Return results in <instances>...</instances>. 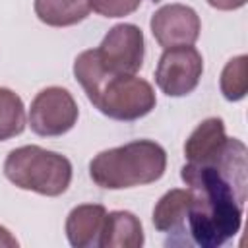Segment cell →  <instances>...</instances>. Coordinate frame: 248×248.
Listing matches in <instances>:
<instances>
[{
	"label": "cell",
	"mask_w": 248,
	"mask_h": 248,
	"mask_svg": "<svg viewBox=\"0 0 248 248\" xmlns=\"http://www.w3.org/2000/svg\"><path fill=\"white\" fill-rule=\"evenodd\" d=\"M246 145L229 138L223 153L205 165L186 163L180 178L190 190L184 238L186 246L219 248L242 225L246 202Z\"/></svg>",
	"instance_id": "1"
},
{
	"label": "cell",
	"mask_w": 248,
	"mask_h": 248,
	"mask_svg": "<svg viewBox=\"0 0 248 248\" xmlns=\"http://www.w3.org/2000/svg\"><path fill=\"white\" fill-rule=\"evenodd\" d=\"M74 76L85 91L89 103L105 116L132 122L147 116L155 105V89L143 78L107 72L95 48L83 50L74 60Z\"/></svg>",
	"instance_id": "2"
},
{
	"label": "cell",
	"mask_w": 248,
	"mask_h": 248,
	"mask_svg": "<svg viewBox=\"0 0 248 248\" xmlns=\"http://www.w3.org/2000/svg\"><path fill=\"white\" fill-rule=\"evenodd\" d=\"M167 169V151L153 140H136L97 153L89 163L91 180L105 190L157 182Z\"/></svg>",
	"instance_id": "3"
},
{
	"label": "cell",
	"mask_w": 248,
	"mask_h": 248,
	"mask_svg": "<svg viewBox=\"0 0 248 248\" xmlns=\"http://www.w3.org/2000/svg\"><path fill=\"white\" fill-rule=\"evenodd\" d=\"M4 174L21 190L56 198L64 194L72 182V163L56 151L39 145H21L8 153Z\"/></svg>",
	"instance_id": "4"
},
{
	"label": "cell",
	"mask_w": 248,
	"mask_h": 248,
	"mask_svg": "<svg viewBox=\"0 0 248 248\" xmlns=\"http://www.w3.org/2000/svg\"><path fill=\"white\" fill-rule=\"evenodd\" d=\"M79 110L72 93L64 87L52 85L41 89L31 101L29 126L37 136L56 138L70 132L78 122Z\"/></svg>",
	"instance_id": "5"
},
{
	"label": "cell",
	"mask_w": 248,
	"mask_h": 248,
	"mask_svg": "<svg viewBox=\"0 0 248 248\" xmlns=\"http://www.w3.org/2000/svg\"><path fill=\"white\" fill-rule=\"evenodd\" d=\"M101 66L112 74L134 76L140 72L145 54L143 33L134 23H118L108 29L95 48Z\"/></svg>",
	"instance_id": "6"
},
{
	"label": "cell",
	"mask_w": 248,
	"mask_h": 248,
	"mask_svg": "<svg viewBox=\"0 0 248 248\" xmlns=\"http://www.w3.org/2000/svg\"><path fill=\"white\" fill-rule=\"evenodd\" d=\"M203 74V58L192 45L165 48L155 70L157 87L169 97L192 93Z\"/></svg>",
	"instance_id": "7"
},
{
	"label": "cell",
	"mask_w": 248,
	"mask_h": 248,
	"mask_svg": "<svg viewBox=\"0 0 248 248\" xmlns=\"http://www.w3.org/2000/svg\"><path fill=\"white\" fill-rule=\"evenodd\" d=\"M151 33L163 48L194 45L202 31L200 16L184 4H165L151 16Z\"/></svg>",
	"instance_id": "8"
},
{
	"label": "cell",
	"mask_w": 248,
	"mask_h": 248,
	"mask_svg": "<svg viewBox=\"0 0 248 248\" xmlns=\"http://www.w3.org/2000/svg\"><path fill=\"white\" fill-rule=\"evenodd\" d=\"M190 205V190L174 188L161 196L157 205L153 207V227L170 236L169 244L186 246L184 227H186V213Z\"/></svg>",
	"instance_id": "9"
},
{
	"label": "cell",
	"mask_w": 248,
	"mask_h": 248,
	"mask_svg": "<svg viewBox=\"0 0 248 248\" xmlns=\"http://www.w3.org/2000/svg\"><path fill=\"white\" fill-rule=\"evenodd\" d=\"M227 134H225V122L223 118L211 116L202 120L196 130L188 136L184 143V157L186 163H196V165H205L215 161L221 151L227 145Z\"/></svg>",
	"instance_id": "10"
},
{
	"label": "cell",
	"mask_w": 248,
	"mask_h": 248,
	"mask_svg": "<svg viewBox=\"0 0 248 248\" xmlns=\"http://www.w3.org/2000/svg\"><path fill=\"white\" fill-rule=\"evenodd\" d=\"M107 209L101 203H81L76 205L66 217V236L74 248L97 246L99 234L105 223Z\"/></svg>",
	"instance_id": "11"
},
{
	"label": "cell",
	"mask_w": 248,
	"mask_h": 248,
	"mask_svg": "<svg viewBox=\"0 0 248 248\" xmlns=\"http://www.w3.org/2000/svg\"><path fill=\"white\" fill-rule=\"evenodd\" d=\"M141 221L132 211H110L105 215V223L99 234V248H141L143 246Z\"/></svg>",
	"instance_id": "12"
},
{
	"label": "cell",
	"mask_w": 248,
	"mask_h": 248,
	"mask_svg": "<svg viewBox=\"0 0 248 248\" xmlns=\"http://www.w3.org/2000/svg\"><path fill=\"white\" fill-rule=\"evenodd\" d=\"M35 16L50 27H70L83 21L91 8L89 0H35Z\"/></svg>",
	"instance_id": "13"
},
{
	"label": "cell",
	"mask_w": 248,
	"mask_h": 248,
	"mask_svg": "<svg viewBox=\"0 0 248 248\" xmlns=\"http://www.w3.org/2000/svg\"><path fill=\"white\" fill-rule=\"evenodd\" d=\"M25 124L27 118L21 97L8 87H0V141L19 136Z\"/></svg>",
	"instance_id": "14"
},
{
	"label": "cell",
	"mask_w": 248,
	"mask_h": 248,
	"mask_svg": "<svg viewBox=\"0 0 248 248\" xmlns=\"http://www.w3.org/2000/svg\"><path fill=\"white\" fill-rule=\"evenodd\" d=\"M219 85L227 101L236 103L246 97V91H248V56L246 54H238L225 64Z\"/></svg>",
	"instance_id": "15"
},
{
	"label": "cell",
	"mask_w": 248,
	"mask_h": 248,
	"mask_svg": "<svg viewBox=\"0 0 248 248\" xmlns=\"http://www.w3.org/2000/svg\"><path fill=\"white\" fill-rule=\"evenodd\" d=\"M141 0H89V8L103 17H124L140 8Z\"/></svg>",
	"instance_id": "16"
},
{
	"label": "cell",
	"mask_w": 248,
	"mask_h": 248,
	"mask_svg": "<svg viewBox=\"0 0 248 248\" xmlns=\"http://www.w3.org/2000/svg\"><path fill=\"white\" fill-rule=\"evenodd\" d=\"M248 0H207V4L215 10H223V12H231V10H238L246 4Z\"/></svg>",
	"instance_id": "17"
},
{
	"label": "cell",
	"mask_w": 248,
	"mask_h": 248,
	"mask_svg": "<svg viewBox=\"0 0 248 248\" xmlns=\"http://www.w3.org/2000/svg\"><path fill=\"white\" fill-rule=\"evenodd\" d=\"M19 242L16 240V236H12V232L0 225V248H17Z\"/></svg>",
	"instance_id": "18"
}]
</instances>
